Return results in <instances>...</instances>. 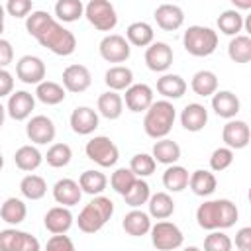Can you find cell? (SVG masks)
I'll return each instance as SVG.
<instances>
[{
    "instance_id": "1",
    "label": "cell",
    "mask_w": 251,
    "mask_h": 251,
    "mask_svg": "<svg viewBox=\"0 0 251 251\" xmlns=\"http://www.w3.org/2000/svg\"><path fill=\"white\" fill-rule=\"evenodd\" d=\"M25 29L31 37L37 39L39 45L47 47L51 53L59 57H69L76 49V37L71 29L63 27L49 12L35 10L25 18Z\"/></svg>"
},
{
    "instance_id": "2",
    "label": "cell",
    "mask_w": 251,
    "mask_h": 251,
    "mask_svg": "<svg viewBox=\"0 0 251 251\" xmlns=\"http://www.w3.org/2000/svg\"><path fill=\"white\" fill-rule=\"evenodd\" d=\"M239 218L237 206L227 198L206 200L196 208V222L202 229L208 231H222L235 226Z\"/></svg>"
},
{
    "instance_id": "3",
    "label": "cell",
    "mask_w": 251,
    "mask_h": 251,
    "mask_svg": "<svg viewBox=\"0 0 251 251\" xmlns=\"http://www.w3.org/2000/svg\"><path fill=\"white\" fill-rule=\"evenodd\" d=\"M176 120V108L169 100L153 102L143 118V129L151 139H163L171 133L173 124Z\"/></svg>"
},
{
    "instance_id": "4",
    "label": "cell",
    "mask_w": 251,
    "mask_h": 251,
    "mask_svg": "<svg viewBox=\"0 0 251 251\" xmlns=\"http://www.w3.org/2000/svg\"><path fill=\"white\" fill-rule=\"evenodd\" d=\"M114 214V202L108 198V196H94L78 214L76 218V224H78V229L82 233H96L100 231L108 220L112 218Z\"/></svg>"
},
{
    "instance_id": "5",
    "label": "cell",
    "mask_w": 251,
    "mask_h": 251,
    "mask_svg": "<svg viewBox=\"0 0 251 251\" xmlns=\"http://www.w3.org/2000/svg\"><path fill=\"white\" fill-rule=\"evenodd\" d=\"M182 45L192 57H210L218 49V31L206 25H190L182 35Z\"/></svg>"
},
{
    "instance_id": "6",
    "label": "cell",
    "mask_w": 251,
    "mask_h": 251,
    "mask_svg": "<svg viewBox=\"0 0 251 251\" xmlns=\"http://www.w3.org/2000/svg\"><path fill=\"white\" fill-rule=\"evenodd\" d=\"M84 153L90 161H94L98 167H104V169L114 167L120 159L118 145L106 135H94L92 139H88L84 145Z\"/></svg>"
},
{
    "instance_id": "7",
    "label": "cell",
    "mask_w": 251,
    "mask_h": 251,
    "mask_svg": "<svg viewBox=\"0 0 251 251\" xmlns=\"http://www.w3.org/2000/svg\"><path fill=\"white\" fill-rule=\"evenodd\" d=\"M84 16L88 24L98 31H112L118 25L116 8L108 0H90L84 6Z\"/></svg>"
},
{
    "instance_id": "8",
    "label": "cell",
    "mask_w": 251,
    "mask_h": 251,
    "mask_svg": "<svg viewBox=\"0 0 251 251\" xmlns=\"http://www.w3.org/2000/svg\"><path fill=\"white\" fill-rule=\"evenodd\" d=\"M149 233H151V243L157 251H175L184 241L180 227L167 220H161L155 226H151Z\"/></svg>"
},
{
    "instance_id": "9",
    "label": "cell",
    "mask_w": 251,
    "mask_h": 251,
    "mask_svg": "<svg viewBox=\"0 0 251 251\" xmlns=\"http://www.w3.org/2000/svg\"><path fill=\"white\" fill-rule=\"evenodd\" d=\"M0 251H41V243L27 231L6 227L0 231Z\"/></svg>"
},
{
    "instance_id": "10",
    "label": "cell",
    "mask_w": 251,
    "mask_h": 251,
    "mask_svg": "<svg viewBox=\"0 0 251 251\" xmlns=\"http://www.w3.org/2000/svg\"><path fill=\"white\" fill-rule=\"evenodd\" d=\"M98 51H100V57L108 63H126L131 55L129 43L120 33H108L106 37H102Z\"/></svg>"
},
{
    "instance_id": "11",
    "label": "cell",
    "mask_w": 251,
    "mask_h": 251,
    "mask_svg": "<svg viewBox=\"0 0 251 251\" xmlns=\"http://www.w3.org/2000/svg\"><path fill=\"white\" fill-rule=\"evenodd\" d=\"M45 63L43 59L35 57V55H24L20 57V61L16 63V76L24 82V84H39L45 80Z\"/></svg>"
},
{
    "instance_id": "12",
    "label": "cell",
    "mask_w": 251,
    "mask_h": 251,
    "mask_svg": "<svg viewBox=\"0 0 251 251\" xmlns=\"http://www.w3.org/2000/svg\"><path fill=\"white\" fill-rule=\"evenodd\" d=\"M55 133H57V127L53 124L51 118L43 116V114H37L33 118L27 120L25 124V135L29 141L37 143V145H47L55 139Z\"/></svg>"
},
{
    "instance_id": "13",
    "label": "cell",
    "mask_w": 251,
    "mask_h": 251,
    "mask_svg": "<svg viewBox=\"0 0 251 251\" xmlns=\"http://www.w3.org/2000/svg\"><path fill=\"white\" fill-rule=\"evenodd\" d=\"M173 47L165 41H153L145 49V65L153 73H165L173 65Z\"/></svg>"
},
{
    "instance_id": "14",
    "label": "cell",
    "mask_w": 251,
    "mask_h": 251,
    "mask_svg": "<svg viewBox=\"0 0 251 251\" xmlns=\"http://www.w3.org/2000/svg\"><path fill=\"white\" fill-rule=\"evenodd\" d=\"M92 84V75L88 71V67L84 65H69L63 71V88L65 92H73V94H80L84 90H88Z\"/></svg>"
},
{
    "instance_id": "15",
    "label": "cell",
    "mask_w": 251,
    "mask_h": 251,
    "mask_svg": "<svg viewBox=\"0 0 251 251\" xmlns=\"http://www.w3.org/2000/svg\"><path fill=\"white\" fill-rule=\"evenodd\" d=\"M222 139L227 149H245L251 139V129L243 120H227L222 129Z\"/></svg>"
},
{
    "instance_id": "16",
    "label": "cell",
    "mask_w": 251,
    "mask_h": 251,
    "mask_svg": "<svg viewBox=\"0 0 251 251\" xmlns=\"http://www.w3.org/2000/svg\"><path fill=\"white\" fill-rule=\"evenodd\" d=\"M35 108V98L33 94H29L27 90H16L8 96V104H6V114L16 120V122H24L31 116Z\"/></svg>"
},
{
    "instance_id": "17",
    "label": "cell",
    "mask_w": 251,
    "mask_h": 251,
    "mask_svg": "<svg viewBox=\"0 0 251 251\" xmlns=\"http://www.w3.org/2000/svg\"><path fill=\"white\" fill-rule=\"evenodd\" d=\"M126 102V108L133 114H139V112H147V108L153 104V88L149 84H131L127 90H126V96L122 98Z\"/></svg>"
},
{
    "instance_id": "18",
    "label": "cell",
    "mask_w": 251,
    "mask_h": 251,
    "mask_svg": "<svg viewBox=\"0 0 251 251\" xmlns=\"http://www.w3.org/2000/svg\"><path fill=\"white\" fill-rule=\"evenodd\" d=\"M153 18L163 31H176L184 24V12L176 4H161L155 8Z\"/></svg>"
},
{
    "instance_id": "19",
    "label": "cell",
    "mask_w": 251,
    "mask_h": 251,
    "mask_svg": "<svg viewBox=\"0 0 251 251\" xmlns=\"http://www.w3.org/2000/svg\"><path fill=\"white\" fill-rule=\"evenodd\" d=\"M212 110L224 120H233L241 110V102L231 90H216L212 96Z\"/></svg>"
},
{
    "instance_id": "20",
    "label": "cell",
    "mask_w": 251,
    "mask_h": 251,
    "mask_svg": "<svg viewBox=\"0 0 251 251\" xmlns=\"http://www.w3.org/2000/svg\"><path fill=\"white\" fill-rule=\"evenodd\" d=\"M71 129L76 135H90L98 127V114L90 106H76L71 114Z\"/></svg>"
},
{
    "instance_id": "21",
    "label": "cell",
    "mask_w": 251,
    "mask_h": 251,
    "mask_svg": "<svg viewBox=\"0 0 251 251\" xmlns=\"http://www.w3.org/2000/svg\"><path fill=\"white\" fill-rule=\"evenodd\" d=\"M73 214L69 208L65 206H53L47 210L45 218H43V224H45V229L51 231L53 235H61V233H67L71 227H73Z\"/></svg>"
},
{
    "instance_id": "22",
    "label": "cell",
    "mask_w": 251,
    "mask_h": 251,
    "mask_svg": "<svg viewBox=\"0 0 251 251\" xmlns=\"http://www.w3.org/2000/svg\"><path fill=\"white\" fill-rule=\"evenodd\" d=\"M53 198H55L57 204H61L65 208H71V206L80 202L82 190H80L76 180H73V178H59L53 184Z\"/></svg>"
},
{
    "instance_id": "23",
    "label": "cell",
    "mask_w": 251,
    "mask_h": 251,
    "mask_svg": "<svg viewBox=\"0 0 251 251\" xmlns=\"http://www.w3.org/2000/svg\"><path fill=\"white\" fill-rule=\"evenodd\" d=\"M208 124V110L198 104V102H190L182 108L180 112V126L186 129V131H200L204 129V126Z\"/></svg>"
},
{
    "instance_id": "24",
    "label": "cell",
    "mask_w": 251,
    "mask_h": 251,
    "mask_svg": "<svg viewBox=\"0 0 251 251\" xmlns=\"http://www.w3.org/2000/svg\"><path fill=\"white\" fill-rule=\"evenodd\" d=\"M157 92L165 100H178L186 92V80L180 75L165 73L161 78H157Z\"/></svg>"
},
{
    "instance_id": "25",
    "label": "cell",
    "mask_w": 251,
    "mask_h": 251,
    "mask_svg": "<svg viewBox=\"0 0 251 251\" xmlns=\"http://www.w3.org/2000/svg\"><path fill=\"white\" fill-rule=\"evenodd\" d=\"M122 227L126 229L127 235H131V237H141V235H147V233H149V229H151V218H149L147 212L133 208L131 212H127V214L124 216Z\"/></svg>"
},
{
    "instance_id": "26",
    "label": "cell",
    "mask_w": 251,
    "mask_h": 251,
    "mask_svg": "<svg viewBox=\"0 0 251 251\" xmlns=\"http://www.w3.org/2000/svg\"><path fill=\"white\" fill-rule=\"evenodd\" d=\"M188 186L190 190L196 194V196H210L216 192V186H218V180H216V175L212 171H206V169H198L194 173H190L188 176Z\"/></svg>"
},
{
    "instance_id": "27",
    "label": "cell",
    "mask_w": 251,
    "mask_h": 251,
    "mask_svg": "<svg viewBox=\"0 0 251 251\" xmlns=\"http://www.w3.org/2000/svg\"><path fill=\"white\" fill-rule=\"evenodd\" d=\"M151 157L155 159V163H161V165H176V161L180 159V145L169 137H163V139H157L155 145H153V151H151Z\"/></svg>"
},
{
    "instance_id": "28",
    "label": "cell",
    "mask_w": 251,
    "mask_h": 251,
    "mask_svg": "<svg viewBox=\"0 0 251 251\" xmlns=\"http://www.w3.org/2000/svg\"><path fill=\"white\" fill-rule=\"evenodd\" d=\"M104 82H106L108 90H114V92L127 90L133 84V71L129 67H124V65H114L106 71Z\"/></svg>"
},
{
    "instance_id": "29",
    "label": "cell",
    "mask_w": 251,
    "mask_h": 251,
    "mask_svg": "<svg viewBox=\"0 0 251 251\" xmlns=\"http://www.w3.org/2000/svg\"><path fill=\"white\" fill-rule=\"evenodd\" d=\"M65 96H67V92H65L63 84H59V82L43 80L35 86V98L45 106H57L65 100Z\"/></svg>"
},
{
    "instance_id": "30",
    "label": "cell",
    "mask_w": 251,
    "mask_h": 251,
    "mask_svg": "<svg viewBox=\"0 0 251 251\" xmlns=\"http://www.w3.org/2000/svg\"><path fill=\"white\" fill-rule=\"evenodd\" d=\"M98 112L100 116H104L106 120H118L124 112V100L118 92L114 90H106L98 96Z\"/></svg>"
},
{
    "instance_id": "31",
    "label": "cell",
    "mask_w": 251,
    "mask_h": 251,
    "mask_svg": "<svg viewBox=\"0 0 251 251\" xmlns=\"http://www.w3.org/2000/svg\"><path fill=\"white\" fill-rule=\"evenodd\" d=\"M14 163L20 171L24 173H31L35 169H39V165L43 163V155L39 153L37 147L33 145H22L20 149H16L14 153Z\"/></svg>"
},
{
    "instance_id": "32",
    "label": "cell",
    "mask_w": 251,
    "mask_h": 251,
    "mask_svg": "<svg viewBox=\"0 0 251 251\" xmlns=\"http://www.w3.org/2000/svg\"><path fill=\"white\" fill-rule=\"evenodd\" d=\"M147 206H149V218H155V220H167L175 214V202L167 192L151 194L147 200Z\"/></svg>"
},
{
    "instance_id": "33",
    "label": "cell",
    "mask_w": 251,
    "mask_h": 251,
    "mask_svg": "<svg viewBox=\"0 0 251 251\" xmlns=\"http://www.w3.org/2000/svg\"><path fill=\"white\" fill-rule=\"evenodd\" d=\"M155 31L147 22H133L126 29V41L135 47H149L153 43Z\"/></svg>"
},
{
    "instance_id": "34",
    "label": "cell",
    "mask_w": 251,
    "mask_h": 251,
    "mask_svg": "<svg viewBox=\"0 0 251 251\" xmlns=\"http://www.w3.org/2000/svg\"><path fill=\"white\" fill-rule=\"evenodd\" d=\"M190 88L194 94L206 98V96H214V92L218 90V76L214 71L202 69L198 73H194L192 80H190Z\"/></svg>"
},
{
    "instance_id": "35",
    "label": "cell",
    "mask_w": 251,
    "mask_h": 251,
    "mask_svg": "<svg viewBox=\"0 0 251 251\" xmlns=\"http://www.w3.org/2000/svg\"><path fill=\"white\" fill-rule=\"evenodd\" d=\"M25 216H27V208H25L24 200H20V198H16V196L6 198V200L2 202V206H0V218H2L6 224H10V226L22 224V222L25 220Z\"/></svg>"
},
{
    "instance_id": "36",
    "label": "cell",
    "mask_w": 251,
    "mask_h": 251,
    "mask_svg": "<svg viewBox=\"0 0 251 251\" xmlns=\"http://www.w3.org/2000/svg\"><path fill=\"white\" fill-rule=\"evenodd\" d=\"M106 184H108L106 175L100 173V171H94V169H88V171H84L78 176L80 190L86 192V194H90V196H100L106 190Z\"/></svg>"
},
{
    "instance_id": "37",
    "label": "cell",
    "mask_w": 251,
    "mask_h": 251,
    "mask_svg": "<svg viewBox=\"0 0 251 251\" xmlns=\"http://www.w3.org/2000/svg\"><path fill=\"white\" fill-rule=\"evenodd\" d=\"M190 173L180 165H169L163 173V186L171 192H180L188 186Z\"/></svg>"
},
{
    "instance_id": "38",
    "label": "cell",
    "mask_w": 251,
    "mask_h": 251,
    "mask_svg": "<svg viewBox=\"0 0 251 251\" xmlns=\"http://www.w3.org/2000/svg\"><path fill=\"white\" fill-rule=\"evenodd\" d=\"M20 192L27 200H41L47 194V182L39 175H33V173L31 175H25L20 180Z\"/></svg>"
},
{
    "instance_id": "39",
    "label": "cell",
    "mask_w": 251,
    "mask_h": 251,
    "mask_svg": "<svg viewBox=\"0 0 251 251\" xmlns=\"http://www.w3.org/2000/svg\"><path fill=\"white\" fill-rule=\"evenodd\" d=\"M55 16L59 24H73L84 16V4L80 0H59L55 4Z\"/></svg>"
},
{
    "instance_id": "40",
    "label": "cell",
    "mask_w": 251,
    "mask_h": 251,
    "mask_svg": "<svg viewBox=\"0 0 251 251\" xmlns=\"http://www.w3.org/2000/svg\"><path fill=\"white\" fill-rule=\"evenodd\" d=\"M227 55L233 63H249L251 61V37L249 35H235L227 45Z\"/></svg>"
},
{
    "instance_id": "41",
    "label": "cell",
    "mask_w": 251,
    "mask_h": 251,
    "mask_svg": "<svg viewBox=\"0 0 251 251\" xmlns=\"http://www.w3.org/2000/svg\"><path fill=\"white\" fill-rule=\"evenodd\" d=\"M218 29L224 33V35H239V31L243 29V16L241 12L237 10H224L220 16H218Z\"/></svg>"
},
{
    "instance_id": "42",
    "label": "cell",
    "mask_w": 251,
    "mask_h": 251,
    "mask_svg": "<svg viewBox=\"0 0 251 251\" xmlns=\"http://www.w3.org/2000/svg\"><path fill=\"white\" fill-rule=\"evenodd\" d=\"M73 159V149L67 145V143H53L47 153H45V161L49 167L53 169H63L71 163Z\"/></svg>"
},
{
    "instance_id": "43",
    "label": "cell",
    "mask_w": 251,
    "mask_h": 251,
    "mask_svg": "<svg viewBox=\"0 0 251 251\" xmlns=\"http://www.w3.org/2000/svg\"><path fill=\"white\" fill-rule=\"evenodd\" d=\"M149 196H151V188H149L147 180L137 178V180L133 182V186L124 194V200H126L127 206H131V208H139V206L147 204Z\"/></svg>"
},
{
    "instance_id": "44",
    "label": "cell",
    "mask_w": 251,
    "mask_h": 251,
    "mask_svg": "<svg viewBox=\"0 0 251 251\" xmlns=\"http://www.w3.org/2000/svg\"><path fill=\"white\" fill-rule=\"evenodd\" d=\"M155 159L149 155V153H135L129 161V171L137 176V178H145V176H151L155 173Z\"/></svg>"
},
{
    "instance_id": "45",
    "label": "cell",
    "mask_w": 251,
    "mask_h": 251,
    "mask_svg": "<svg viewBox=\"0 0 251 251\" xmlns=\"http://www.w3.org/2000/svg\"><path fill=\"white\" fill-rule=\"evenodd\" d=\"M135 180H137V176H135L129 169L122 167V169H116V171L112 173V176H110V186H112L118 194L124 196V194L133 186Z\"/></svg>"
},
{
    "instance_id": "46",
    "label": "cell",
    "mask_w": 251,
    "mask_h": 251,
    "mask_svg": "<svg viewBox=\"0 0 251 251\" xmlns=\"http://www.w3.org/2000/svg\"><path fill=\"white\" fill-rule=\"evenodd\" d=\"M231 239L224 231H210L204 239V251H231Z\"/></svg>"
},
{
    "instance_id": "47",
    "label": "cell",
    "mask_w": 251,
    "mask_h": 251,
    "mask_svg": "<svg viewBox=\"0 0 251 251\" xmlns=\"http://www.w3.org/2000/svg\"><path fill=\"white\" fill-rule=\"evenodd\" d=\"M231 163H233V151L227 149V147H218L210 155V169L216 171V173L226 171Z\"/></svg>"
},
{
    "instance_id": "48",
    "label": "cell",
    "mask_w": 251,
    "mask_h": 251,
    "mask_svg": "<svg viewBox=\"0 0 251 251\" xmlns=\"http://www.w3.org/2000/svg\"><path fill=\"white\" fill-rule=\"evenodd\" d=\"M4 10L14 18H27L29 12H33L31 0H8Z\"/></svg>"
},
{
    "instance_id": "49",
    "label": "cell",
    "mask_w": 251,
    "mask_h": 251,
    "mask_svg": "<svg viewBox=\"0 0 251 251\" xmlns=\"http://www.w3.org/2000/svg\"><path fill=\"white\" fill-rule=\"evenodd\" d=\"M45 251H76L75 243L69 235L61 233V235H51L45 243Z\"/></svg>"
},
{
    "instance_id": "50",
    "label": "cell",
    "mask_w": 251,
    "mask_h": 251,
    "mask_svg": "<svg viewBox=\"0 0 251 251\" xmlns=\"http://www.w3.org/2000/svg\"><path fill=\"white\" fill-rule=\"evenodd\" d=\"M14 61V47L8 39L0 37V69H6Z\"/></svg>"
},
{
    "instance_id": "51",
    "label": "cell",
    "mask_w": 251,
    "mask_h": 251,
    "mask_svg": "<svg viewBox=\"0 0 251 251\" xmlns=\"http://www.w3.org/2000/svg\"><path fill=\"white\" fill-rule=\"evenodd\" d=\"M14 92V76L6 69H0V98L10 96Z\"/></svg>"
},
{
    "instance_id": "52",
    "label": "cell",
    "mask_w": 251,
    "mask_h": 251,
    "mask_svg": "<svg viewBox=\"0 0 251 251\" xmlns=\"http://www.w3.org/2000/svg\"><path fill=\"white\" fill-rule=\"evenodd\" d=\"M235 247L239 251H251V227H241L235 233Z\"/></svg>"
},
{
    "instance_id": "53",
    "label": "cell",
    "mask_w": 251,
    "mask_h": 251,
    "mask_svg": "<svg viewBox=\"0 0 251 251\" xmlns=\"http://www.w3.org/2000/svg\"><path fill=\"white\" fill-rule=\"evenodd\" d=\"M233 10H251V0H233Z\"/></svg>"
},
{
    "instance_id": "54",
    "label": "cell",
    "mask_w": 251,
    "mask_h": 251,
    "mask_svg": "<svg viewBox=\"0 0 251 251\" xmlns=\"http://www.w3.org/2000/svg\"><path fill=\"white\" fill-rule=\"evenodd\" d=\"M4 14H6V10H4V6L0 4V33L4 31Z\"/></svg>"
},
{
    "instance_id": "55",
    "label": "cell",
    "mask_w": 251,
    "mask_h": 251,
    "mask_svg": "<svg viewBox=\"0 0 251 251\" xmlns=\"http://www.w3.org/2000/svg\"><path fill=\"white\" fill-rule=\"evenodd\" d=\"M4 120H6V108H4L2 102H0V127L4 126Z\"/></svg>"
},
{
    "instance_id": "56",
    "label": "cell",
    "mask_w": 251,
    "mask_h": 251,
    "mask_svg": "<svg viewBox=\"0 0 251 251\" xmlns=\"http://www.w3.org/2000/svg\"><path fill=\"white\" fill-rule=\"evenodd\" d=\"M182 251H202L200 247H196V245H188V247H184Z\"/></svg>"
},
{
    "instance_id": "57",
    "label": "cell",
    "mask_w": 251,
    "mask_h": 251,
    "mask_svg": "<svg viewBox=\"0 0 251 251\" xmlns=\"http://www.w3.org/2000/svg\"><path fill=\"white\" fill-rule=\"evenodd\" d=\"M2 167H4V157H2V153H0V171H2Z\"/></svg>"
},
{
    "instance_id": "58",
    "label": "cell",
    "mask_w": 251,
    "mask_h": 251,
    "mask_svg": "<svg viewBox=\"0 0 251 251\" xmlns=\"http://www.w3.org/2000/svg\"><path fill=\"white\" fill-rule=\"evenodd\" d=\"M237 251H239V249H237Z\"/></svg>"
}]
</instances>
